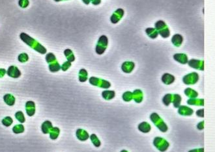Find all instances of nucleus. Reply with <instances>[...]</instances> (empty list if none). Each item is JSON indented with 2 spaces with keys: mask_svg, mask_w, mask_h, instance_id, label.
I'll list each match as a JSON object with an SVG mask.
<instances>
[{
  "mask_svg": "<svg viewBox=\"0 0 215 152\" xmlns=\"http://www.w3.org/2000/svg\"><path fill=\"white\" fill-rule=\"evenodd\" d=\"M90 137V139H91V140L92 143L93 144V145L95 146V147H99L101 144V143H100V140L98 139V138L97 137V136L95 134H92L91 137Z\"/></svg>",
  "mask_w": 215,
  "mask_h": 152,
  "instance_id": "obj_33",
  "label": "nucleus"
},
{
  "mask_svg": "<svg viewBox=\"0 0 215 152\" xmlns=\"http://www.w3.org/2000/svg\"><path fill=\"white\" fill-rule=\"evenodd\" d=\"M203 110H204L203 109H200V110H197V112H196L197 115L200 116V117H203V116H203V112H204V111H203Z\"/></svg>",
  "mask_w": 215,
  "mask_h": 152,
  "instance_id": "obj_41",
  "label": "nucleus"
},
{
  "mask_svg": "<svg viewBox=\"0 0 215 152\" xmlns=\"http://www.w3.org/2000/svg\"><path fill=\"white\" fill-rule=\"evenodd\" d=\"M203 124H204V122H201L199 123V124H197V129L199 130H202L203 129Z\"/></svg>",
  "mask_w": 215,
  "mask_h": 152,
  "instance_id": "obj_43",
  "label": "nucleus"
},
{
  "mask_svg": "<svg viewBox=\"0 0 215 152\" xmlns=\"http://www.w3.org/2000/svg\"><path fill=\"white\" fill-rule=\"evenodd\" d=\"M138 129L143 133H149L151 130V125L147 122H142L139 125Z\"/></svg>",
  "mask_w": 215,
  "mask_h": 152,
  "instance_id": "obj_26",
  "label": "nucleus"
},
{
  "mask_svg": "<svg viewBox=\"0 0 215 152\" xmlns=\"http://www.w3.org/2000/svg\"><path fill=\"white\" fill-rule=\"evenodd\" d=\"M108 44V39L105 35H102L98 40L97 44L96 46L95 51L96 53L98 55L103 54Z\"/></svg>",
  "mask_w": 215,
  "mask_h": 152,
  "instance_id": "obj_4",
  "label": "nucleus"
},
{
  "mask_svg": "<svg viewBox=\"0 0 215 152\" xmlns=\"http://www.w3.org/2000/svg\"><path fill=\"white\" fill-rule=\"evenodd\" d=\"M204 150H203V148H200V149H196V150H190L188 152H203Z\"/></svg>",
  "mask_w": 215,
  "mask_h": 152,
  "instance_id": "obj_44",
  "label": "nucleus"
},
{
  "mask_svg": "<svg viewBox=\"0 0 215 152\" xmlns=\"http://www.w3.org/2000/svg\"><path fill=\"white\" fill-rule=\"evenodd\" d=\"M133 95V99H134V101L136 103H140L143 100V92L140 90H136L134 91L132 93Z\"/></svg>",
  "mask_w": 215,
  "mask_h": 152,
  "instance_id": "obj_20",
  "label": "nucleus"
},
{
  "mask_svg": "<svg viewBox=\"0 0 215 152\" xmlns=\"http://www.w3.org/2000/svg\"><path fill=\"white\" fill-rule=\"evenodd\" d=\"M46 61L48 64L49 70L51 72H57L61 70V66L57 61L56 57L52 53H48L46 55Z\"/></svg>",
  "mask_w": 215,
  "mask_h": 152,
  "instance_id": "obj_2",
  "label": "nucleus"
},
{
  "mask_svg": "<svg viewBox=\"0 0 215 152\" xmlns=\"http://www.w3.org/2000/svg\"><path fill=\"white\" fill-rule=\"evenodd\" d=\"M173 58L177 62L185 64L188 63L187 55L184 53H177L173 55Z\"/></svg>",
  "mask_w": 215,
  "mask_h": 152,
  "instance_id": "obj_17",
  "label": "nucleus"
},
{
  "mask_svg": "<svg viewBox=\"0 0 215 152\" xmlns=\"http://www.w3.org/2000/svg\"><path fill=\"white\" fill-rule=\"evenodd\" d=\"M178 113L182 116H190L194 113V111L190 107L181 105V106L179 107Z\"/></svg>",
  "mask_w": 215,
  "mask_h": 152,
  "instance_id": "obj_14",
  "label": "nucleus"
},
{
  "mask_svg": "<svg viewBox=\"0 0 215 152\" xmlns=\"http://www.w3.org/2000/svg\"><path fill=\"white\" fill-rule=\"evenodd\" d=\"M173 97V94H168L165 95L163 99H162V101H163V103L166 105V106H168V105H169L170 103H172Z\"/></svg>",
  "mask_w": 215,
  "mask_h": 152,
  "instance_id": "obj_30",
  "label": "nucleus"
},
{
  "mask_svg": "<svg viewBox=\"0 0 215 152\" xmlns=\"http://www.w3.org/2000/svg\"><path fill=\"white\" fill-rule=\"evenodd\" d=\"M199 80V75L196 72H192L185 75L182 78V81L186 84H194L197 83Z\"/></svg>",
  "mask_w": 215,
  "mask_h": 152,
  "instance_id": "obj_8",
  "label": "nucleus"
},
{
  "mask_svg": "<svg viewBox=\"0 0 215 152\" xmlns=\"http://www.w3.org/2000/svg\"><path fill=\"white\" fill-rule=\"evenodd\" d=\"M15 118L16 119L18 120V122H20L21 124H23L24 123L25 121V118L24 113H23L22 111H18L15 113Z\"/></svg>",
  "mask_w": 215,
  "mask_h": 152,
  "instance_id": "obj_34",
  "label": "nucleus"
},
{
  "mask_svg": "<svg viewBox=\"0 0 215 152\" xmlns=\"http://www.w3.org/2000/svg\"><path fill=\"white\" fill-rule=\"evenodd\" d=\"M124 15V11L122 8H118L116 10L110 18V20L112 23H117L120 21Z\"/></svg>",
  "mask_w": 215,
  "mask_h": 152,
  "instance_id": "obj_10",
  "label": "nucleus"
},
{
  "mask_svg": "<svg viewBox=\"0 0 215 152\" xmlns=\"http://www.w3.org/2000/svg\"><path fill=\"white\" fill-rule=\"evenodd\" d=\"M64 55L66 57V59H67V61H69V62H74L75 61V57L73 53V52L70 49H66L65 51H64Z\"/></svg>",
  "mask_w": 215,
  "mask_h": 152,
  "instance_id": "obj_23",
  "label": "nucleus"
},
{
  "mask_svg": "<svg viewBox=\"0 0 215 152\" xmlns=\"http://www.w3.org/2000/svg\"><path fill=\"white\" fill-rule=\"evenodd\" d=\"M71 66V63L69 62V61H66V62L62 64V66H61V69H62L63 71L65 72L68 69H69V68Z\"/></svg>",
  "mask_w": 215,
  "mask_h": 152,
  "instance_id": "obj_39",
  "label": "nucleus"
},
{
  "mask_svg": "<svg viewBox=\"0 0 215 152\" xmlns=\"http://www.w3.org/2000/svg\"><path fill=\"white\" fill-rule=\"evenodd\" d=\"M103 98L106 100H110L115 97V92L114 90H104L102 93Z\"/></svg>",
  "mask_w": 215,
  "mask_h": 152,
  "instance_id": "obj_22",
  "label": "nucleus"
},
{
  "mask_svg": "<svg viewBox=\"0 0 215 152\" xmlns=\"http://www.w3.org/2000/svg\"><path fill=\"white\" fill-rule=\"evenodd\" d=\"M26 113L29 116H33L35 113V103L34 101H28L25 103Z\"/></svg>",
  "mask_w": 215,
  "mask_h": 152,
  "instance_id": "obj_11",
  "label": "nucleus"
},
{
  "mask_svg": "<svg viewBox=\"0 0 215 152\" xmlns=\"http://www.w3.org/2000/svg\"><path fill=\"white\" fill-rule=\"evenodd\" d=\"M162 81L165 84H170L175 81V77L170 74H164L162 77Z\"/></svg>",
  "mask_w": 215,
  "mask_h": 152,
  "instance_id": "obj_19",
  "label": "nucleus"
},
{
  "mask_svg": "<svg viewBox=\"0 0 215 152\" xmlns=\"http://www.w3.org/2000/svg\"><path fill=\"white\" fill-rule=\"evenodd\" d=\"M90 1L95 5H99L101 3V0H90Z\"/></svg>",
  "mask_w": 215,
  "mask_h": 152,
  "instance_id": "obj_42",
  "label": "nucleus"
},
{
  "mask_svg": "<svg viewBox=\"0 0 215 152\" xmlns=\"http://www.w3.org/2000/svg\"><path fill=\"white\" fill-rule=\"evenodd\" d=\"M134 68V63L132 62H129V61H127V62H124L123 63L121 66V69L124 72L129 73L131 72Z\"/></svg>",
  "mask_w": 215,
  "mask_h": 152,
  "instance_id": "obj_15",
  "label": "nucleus"
},
{
  "mask_svg": "<svg viewBox=\"0 0 215 152\" xmlns=\"http://www.w3.org/2000/svg\"><path fill=\"white\" fill-rule=\"evenodd\" d=\"M56 2H59V1H65V0H54Z\"/></svg>",
  "mask_w": 215,
  "mask_h": 152,
  "instance_id": "obj_46",
  "label": "nucleus"
},
{
  "mask_svg": "<svg viewBox=\"0 0 215 152\" xmlns=\"http://www.w3.org/2000/svg\"><path fill=\"white\" fill-rule=\"evenodd\" d=\"M78 78L80 82H86L88 79V73L85 69H81L78 74Z\"/></svg>",
  "mask_w": 215,
  "mask_h": 152,
  "instance_id": "obj_25",
  "label": "nucleus"
},
{
  "mask_svg": "<svg viewBox=\"0 0 215 152\" xmlns=\"http://www.w3.org/2000/svg\"><path fill=\"white\" fill-rule=\"evenodd\" d=\"M18 5L21 8H25L28 7L30 5V1H29V0H19Z\"/></svg>",
  "mask_w": 215,
  "mask_h": 152,
  "instance_id": "obj_38",
  "label": "nucleus"
},
{
  "mask_svg": "<svg viewBox=\"0 0 215 152\" xmlns=\"http://www.w3.org/2000/svg\"><path fill=\"white\" fill-rule=\"evenodd\" d=\"M7 74L6 70L4 68H0V78L4 77V75Z\"/></svg>",
  "mask_w": 215,
  "mask_h": 152,
  "instance_id": "obj_40",
  "label": "nucleus"
},
{
  "mask_svg": "<svg viewBox=\"0 0 215 152\" xmlns=\"http://www.w3.org/2000/svg\"><path fill=\"white\" fill-rule=\"evenodd\" d=\"M60 133V129L58 127H53L50 132V137L52 140H56L59 137Z\"/></svg>",
  "mask_w": 215,
  "mask_h": 152,
  "instance_id": "obj_27",
  "label": "nucleus"
},
{
  "mask_svg": "<svg viewBox=\"0 0 215 152\" xmlns=\"http://www.w3.org/2000/svg\"><path fill=\"white\" fill-rule=\"evenodd\" d=\"M89 81L90 84H91L92 85H94L96 87L103 88V89H108L111 87V84L109 81H106L104 80H102V79L95 77H91L89 78Z\"/></svg>",
  "mask_w": 215,
  "mask_h": 152,
  "instance_id": "obj_6",
  "label": "nucleus"
},
{
  "mask_svg": "<svg viewBox=\"0 0 215 152\" xmlns=\"http://www.w3.org/2000/svg\"><path fill=\"white\" fill-rule=\"evenodd\" d=\"M4 100L5 103L9 106H13L15 103L16 99L14 96L11 94H7L4 96Z\"/></svg>",
  "mask_w": 215,
  "mask_h": 152,
  "instance_id": "obj_18",
  "label": "nucleus"
},
{
  "mask_svg": "<svg viewBox=\"0 0 215 152\" xmlns=\"http://www.w3.org/2000/svg\"><path fill=\"white\" fill-rule=\"evenodd\" d=\"M24 130H25L24 126L22 124L16 125H14V126L13 127V133H15V134H20V133H24Z\"/></svg>",
  "mask_w": 215,
  "mask_h": 152,
  "instance_id": "obj_31",
  "label": "nucleus"
},
{
  "mask_svg": "<svg viewBox=\"0 0 215 152\" xmlns=\"http://www.w3.org/2000/svg\"><path fill=\"white\" fill-rule=\"evenodd\" d=\"M185 93L186 96L190 98H195L197 97V95H198V94H197L196 91L194 90L193 89H190V88H188V89H185Z\"/></svg>",
  "mask_w": 215,
  "mask_h": 152,
  "instance_id": "obj_29",
  "label": "nucleus"
},
{
  "mask_svg": "<svg viewBox=\"0 0 215 152\" xmlns=\"http://www.w3.org/2000/svg\"><path fill=\"white\" fill-rule=\"evenodd\" d=\"M76 137L78 139L81 141H85L89 139V135L86 130H83L82 129H78L76 131Z\"/></svg>",
  "mask_w": 215,
  "mask_h": 152,
  "instance_id": "obj_13",
  "label": "nucleus"
},
{
  "mask_svg": "<svg viewBox=\"0 0 215 152\" xmlns=\"http://www.w3.org/2000/svg\"><path fill=\"white\" fill-rule=\"evenodd\" d=\"M82 1L86 5H89L90 3V0H82Z\"/></svg>",
  "mask_w": 215,
  "mask_h": 152,
  "instance_id": "obj_45",
  "label": "nucleus"
},
{
  "mask_svg": "<svg viewBox=\"0 0 215 152\" xmlns=\"http://www.w3.org/2000/svg\"><path fill=\"white\" fill-rule=\"evenodd\" d=\"M7 74L11 77L16 79L21 76V72L18 67L15 66H11L8 67V70H7Z\"/></svg>",
  "mask_w": 215,
  "mask_h": 152,
  "instance_id": "obj_9",
  "label": "nucleus"
},
{
  "mask_svg": "<svg viewBox=\"0 0 215 152\" xmlns=\"http://www.w3.org/2000/svg\"><path fill=\"white\" fill-rule=\"evenodd\" d=\"M182 41H183V39L181 34H176L174 35L171 39V42H172L173 44L176 47H179L182 44Z\"/></svg>",
  "mask_w": 215,
  "mask_h": 152,
  "instance_id": "obj_21",
  "label": "nucleus"
},
{
  "mask_svg": "<svg viewBox=\"0 0 215 152\" xmlns=\"http://www.w3.org/2000/svg\"><path fill=\"white\" fill-rule=\"evenodd\" d=\"M188 64L192 68H194L197 70H203V69H204V63L202 61L192 59L188 61Z\"/></svg>",
  "mask_w": 215,
  "mask_h": 152,
  "instance_id": "obj_12",
  "label": "nucleus"
},
{
  "mask_svg": "<svg viewBox=\"0 0 215 152\" xmlns=\"http://www.w3.org/2000/svg\"><path fill=\"white\" fill-rule=\"evenodd\" d=\"M123 99L125 101H130L133 99L132 93L130 92H126L123 94Z\"/></svg>",
  "mask_w": 215,
  "mask_h": 152,
  "instance_id": "obj_37",
  "label": "nucleus"
},
{
  "mask_svg": "<svg viewBox=\"0 0 215 152\" xmlns=\"http://www.w3.org/2000/svg\"><path fill=\"white\" fill-rule=\"evenodd\" d=\"M121 152H128L127 150H122Z\"/></svg>",
  "mask_w": 215,
  "mask_h": 152,
  "instance_id": "obj_47",
  "label": "nucleus"
},
{
  "mask_svg": "<svg viewBox=\"0 0 215 152\" xmlns=\"http://www.w3.org/2000/svg\"><path fill=\"white\" fill-rule=\"evenodd\" d=\"M181 96L179 94H173L172 103L173 104L174 107L176 108L179 107L180 106V104H181Z\"/></svg>",
  "mask_w": 215,
  "mask_h": 152,
  "instance_id": "obj_32",
  "label": "nucleus"
},
{
  "mask_svg": "<svg viewBox=\"0 0 215 152\" xmlns=\"http://www.w3.org/2000/svg\"><path fill=\"white\" fill-rule=\"evenodd\" d=\"M155 27L156 30L158 31L160 34L163 38H168L169 37L170 33L169 28H168V25L165 24V23L162 20L155 23Z\"/></svg>",
  "mask_w": 215,
  "mask_h": 152,
  "instance_id": "obj_5",
  "label": "nucleus"
},
{
  "mask_svg": "<svg viewBox=\"0 0 215 152\" xmlns=\"http://www.w3.org/2000/svg\"><path fill=\"white\" fill-rule=\"evenodd\" d=\"M146 33L150 38L154 39L158 37V31L154 28H147L146 30Z\"/></svg>",
  "mask_w": 215,
  "mask_h": 152,
  "instance_id": "obj_28",
  "label": "nucleus"
},
{
  "mask_svg": "<svg viewBox=\"0 0 215 152\" xmlns=\"http://www.w3.org/2000/svg\"><path fill=\"white\" fill-rule=\"evenodd\" d=\"M18 60L20 63H26L29 60V55L27 53H22L18 55Z\"/></svg>",
  "mask_w": 215,
  "mask_h": 152,
  "instance_id": "obj_36",
  "label": "nucleus"
},
{
  "mask_svg": "<svg viewBox=\"0 0 215 152\" xmlns=\"http://www.w3.org/2000/svg\"><path fill=\"white\" fill-rule=\"evenodd\" d=\"M52 128H53V125H52V122L49 120L45 121L41 125L42 132L44 134L50 133Z\"/></svg>",
  "mask_w": 215,
  "mask_h": 152,
  "instance_id": "obj_16",
  "label": "nucleus"
},
{
  "mask_svg": "<svg viewBox=\"0 0 215 152\" xmlns=\"http://www.w3.org/2000/svg\"><path fill=\"white\" fill-rule=\"evenodd\" d=\"M20 38L26 45L30 46L31 48L33 49L35 51H37L40 54H46L47 52V49H46L38 41L34 39L33 38L30 37V35L25 33H22L20 34Z\"/></svg>",
  "mask_w": 215,
  "mask_h": 152,
  "instance_id": "obj_1",
  "label": "nucleus"
},
{
  "mask_svg": "<svg viewBox=\"0 0 215 152\" xmlns=\"http://www.w3.org/2000/svg\"><path fill=\"white\" fill-rule=\"evenodd\" d=\"M153 144L158 150L162 152H164L170 146L169 143L168 142L167 140H165L164 139L158 137H156V138L154 139Z\"/></svg>",
  "mask_w": 215,
  "mask_h": 152,
  "instance_id": "obj_7",
  "label": "nucleus"
},
{
  "mask_svg": "<svg viewBox=\"0 0 215 152\" xmlns=\"http://www.w3.org/2000/svg\"><path fill=\"white\" fill-rule=\"evenodd\" d=\"M187 103L189 105H196V106H203L204 105V100L203 99L191 98L187 101Z\"/></svg>",
  "mask_w": 215,
  "mask_h": 152,
  "instance_id": "obj_24",
  "label": "nucleus"
},
{
  "mask_svg": "<svg viewBox=\"0 0 215 152\" xmlns=\"http://www.w3.org/2000/svg\"><path fill=\"white\" fill-rule=\"evenodd\" d=\"M2 124L5 125V127H9L13 123V120L10 116H7L2 120Z\"/></svg>",
  "mask_w": 215,
  "mask_h": 152,
  "instance_id": "obj_35",
  "label": "nucleus"
},
{
  "mask_svg": "<svg viewBox=\"0 0 215 152\" xmlns=\"http://www.w3.org/2000/svg\"><path fill=\"white\" fill-rule=\"evenodd\" d=\"M150 118L151 121L153 122L156 127H157L162 132H166L168 130L167 125L165 124V122L163 121L161 117L158 116L156 113H153L150 116Z\"/></svg>",
  "mask_w": 215,
  "mask_h": 152,
  "instance_id": "obj_3",
  "label": "nucleus"
}]
</instances>
